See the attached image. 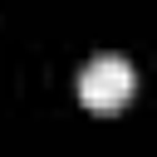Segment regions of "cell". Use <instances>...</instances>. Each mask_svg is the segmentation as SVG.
Returning <instances> with one entry per match:
<instances>
[{
  "instance_id": "obj_1",
  "label": "cell",
  "mask_w": 157,
  "mask_h": 157,
  "mask_svg": "<svg viewBox=\"0 0 157 157\" xmlns=\"http://www.w3.org/2000/svg\"><path fill=\"white\" fill-rule=\"evenodd\" d=\"M132 88H137L132 64L118 59V54H103V59H93V64L78 74V98H83V108H93V113H118V108L132 98Z\"/></svg>"
}]
</instances>
